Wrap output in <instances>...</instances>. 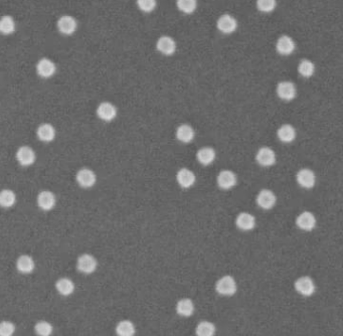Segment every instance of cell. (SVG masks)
I'll use <instances>...</instances> for the list:
<instances>
[{"mask_svg":"<svg viewBox=\"0 0 343 336\" xmlns=\"http://www.w3.org/2000/svg\"><path fill=\"white\" fill-rule=\"evenodd\" d=\"M298 72L304 78H310L315 73V65L309 59H302L298 65Z\"/></svg>","mask_w":343,"mask_h":336,"instance_id":"1f68e13d","label":"cell"},{"mask_svg":"<svg viewBox=\"0 0 343 336\" xmlns=\"http://www.w3.org/2000/svg\"><path fill=\"white\" fill-rule=\"evenodd\" d=\"M97 115L101 120L110 122L116 118L117 109L112 103L103 102L97 108Z\"/></svg>","mask_w":343,"mask_h":336,"instance_id":"7c38bea8","label":"cell"},{"mask_svg":"<svg viewBox=\"0 0 343 336\" xmlns=\"http://www.w3.org/2000/svg\"><path fill=\"white\" fill-rule=\"evenodd\" d=\"M216 291L222 296H232L237 291V285L233 277L226 275L216 283Z\"/></svg>","mask_w":343,"mask_h":336,"instance_id":"6da1fadb","label":"cell"},{"mask_svg":"<svg viewBox=\"0 0 343 336\" xmlns=\"http://www.w3.org/2000/svg\"><path fill=\"white\" fill-rule=\"evenodd\" d=\"M37 72L40 77L48 79L53 77L56 74L57 65L52 59L48 57H44L40 59L39 62L37 63Z\"/></svg>","mask_w":343,"mask_h":336,"instance_id":"8992f818","label":"cell"},{"mask_svg":"<svg viewBox=\"0 0 343 336\" xmlns=\"http://www.w3.org/2000/svg\"><path fill=\"white\" fill-rule=\"evenodd\" d=\"M15 325L10 321L0 322V336H13Z\"/></svg>","mask_w":343,"mask_h":336,"instance_id":"8d00e7d4","label":"cell"},{"mask_svg":"<svg viewBox=\"0 0 343 336\" xmlns=\"http://www.w3.org/2000/svg\"><path fill=\"white\" fill-rule=\"evenodd\" d=\"M296 224H297V225L301 229L306 230V231H309V230H312L315 227V225H316V218L310 212H303L302 214H300L297 217Z\"/></svg>","mask_w":343,"mask_h":336,"instance_id":"e0dca14e","label":"cell"},{"mask_svg":"<svg viewBox=\"0 0 343 336\" xmlns=\"http://www.w3.org/2000/svg\"><path fill=\"white\" fill-rule=\"evenodd\" d=\"M256 159L261 166L269 167L275 164L276 154L269 147H262L259 149Z\"/></svg>","mask_w":343,"mask_h":336,"instance_id":"4fadbf2b","label":"cell"},{"mask_svg":"<svg viewBox=\"0 0 343 336\" xmlns=\"http://www.w3.org/2000/svg\"><path fill=\"white\" fill-rule=\"evenodd\" d=\"M196 157L202 165H210L216 159V151L212 147H203L197 151Z\"/></svg>","mask_w":343,"mask_h":336,"instance_id":"4316f807","label":"cell"},{"mask_svg":"<svg viewBox=\"0 0 343 336\" xmlns=\"http://www.w3.org/2000/svg\"><path fill=\"white\" fill-rule=\"evenodd\" d=\"M16 203V195L11 189H2L0 191V207L10 209Z\"/></svg>","mask_w":343,"mask_h":336,"instance_id":"83f0119b","label":"cell"},{"mask_svg":"<svg viewBox=\"0 0 343 336\" xmlns=\"http://www.w3.org/2000/svg\"><path fill=\"white\" fill-rule=\"evenodd\" d=\"M176 138L182 143H189L194 138V130L187 124L180 125L176 130Z\"/></svg>","mask_w":343,"mask_h":336,"instance_id":"d4e9b609","label":"cell"},{"mask_svg":"<svg viewBox=\"0 0 343 336\" xmlns=\"http://www.w3.org/2000/svg\"><path fill=\"white\" fill-rule=\"evenodd\" d=\"M34 261L28 255L20 256L16 261V269L22 274H30L34 270Z\"/></svg>","mask_w":343,"mask_h":336,"instance_id":"cb8c5ba5","label":"cell"},{"mask_svg":"<svg viewBox=\"0 0 343 336\" xmlns=\"http://www.w3.org/2000/svg\"><path fill=\"white\" fill-rule=\"evenodd\" d=\"M277 136L282 142L291 143L296 138L295 128L290 124H284L278 129Z\"/></svg>","mask_w":343,"mask_h":336,"instance_id":"603a6c76","label":"cell"},{"mask_svg":"<svg viewBox=\"0 0 343 336\" xmlns=\"http://www.w3.org/2000/svg\"><path fill=\"white\" fill-rule=\"evenodd\" d=\"M235 224L242 230H251L256 225V220L254 216L249 213H241L236 217Z\"/></svg>","mask_w":343,"mask_h":336,"instance_id":"d6986e66","label":"cell"},{"mask_svg":"<svg viewBox=\"0 0 343 336\" xmlns=\"http://www.w3.org/2000/svg\"><path fill=\"white\" fill-rule=\"evenodd\" d=\"M156 49L164 56H172L176 51V43L172 38L163 36L158 39Z\"/></svg>","mask_w":343,"mask_h":336,"instance_id":"8fae6325","label":"cell"},{"mask_svg":"<svg viewBox=\"0 0 343 336\" xmlns=\"http://www.w3.org/2000/svg\"><path fill=\"white\" fill-rule=\"evenodd\" d=\"M295 290L304 297H310L316 291V286L314 281L308 276H303L298 278L294 284Z\"/></svg>","mask_w":343,"mask_h":336,"instance_id":"7a4b0ae2","label":"cell"},{"mask_svg":"<svg viewBox=\"0 0 343 336\" xmlns=\"http://www.w3.org/2000/svg\"><path fill=\"white\" fill-rule=\"evenodd\" d=\"M296 86L289 81L280 82L277 86V95L285 101H291L296 97Z\"/></svg>","mask_w":343,"mask_h":336,"instance_id":"5bb4252c","label":"cell"},{"mask_svg":"<svg viewBox=\"0 0 343 336\" xmlns=\"http://www.w3.org/2000/svg\"><path fill=\"white\" fill-rule=\"evenodd\" d=\"M15 30V21L10 15H3L0 18V32L2 35H11Z\"/></svg>","mask_w":343,"mask_h":336,"instance_id":"4dcf8cb0","label":"cell"},{"mask_svg":"<svg viewBox=\"0 0 343 336\" xmlns=\"http://www.w3.org/2000/svg\"><path fill=\"white\" fill-rule=\"evenodd\" d=\"M116 333L118 336H134L136 328L130 320H122L116 326Z\"/></svg>","mask_w":343,"mask_h":336,"instance_id":"f546056e","label":"cell"},{"mask_svg":"<svg viewBox=\"0 0 343 336\" xmlns=\"http://www.w3.org/2000/svg\"><path fill=\"white\" fill-rule=\"evenodd\" d=\"M77 268L81 273L92 274L98 268V262L96 258L90 254H83L78 258Z\"/></svg>","mask_w":343,"mask_h":336,"instance_id":"3957f363","label":"cell"},{"mask_svg":"<svg viewBox=\"0 0 343 336\" xmlns=\"http://www.w3.org/2000/svg\"><path fill=\"white\" fill-rule=\"evenodd\" d=\"M57 291L62 296H70L75 291L74 282L68 278H60L56 283Z\"/></svg>","mask_w":343,"mask_h":336,"instance_id":"484cf974","label":"cell"},{"mask_svg":"<svg viewBox=\"0 0 343 336\" xmlns=\"http://www.w3.org/2000/svg\"><path fill=\"white\" fill-rule=\"evenodd\" d=\"M276 0H257V7L261 12L269 13L276 8Z\"/></svg>","mask_w":343,"mask_h":336,"instance_id":"e575fe53","label":"cell"},{"mask_svg":"<svg viewBox=\"0 0 343 336\" xmlns=\"http://www.w3.org/2000/svg\"><path fill=\"white\" fill-rule=\"evenodd\" d=\"M176 5L182 13L191 14L197 8V0H177Z\"/></svg>","mask_w":343,"mask_h":336,"instance_id":"d6a6232c","label":"cell"},{"mask_svg":"<svg viewBox=\"0 0 343 336\" xmlns=\"http://www.w3.org/2000/svg\"><path fill=\"white\" fill-rule=\"evenodd\" d=\"M38 206L40 207L41 210L43 211H52L56 204H57V198L56 195L50 191V190H43L39 193L38 195Z\"/></svg>","mask_w":343,"mask_h":336,"instance_id":"9c48e42d","label":"cell"},{"mask_svg":"<svg viewBox=\"0 0 343 336\" xmlns=\"http://www.w3.org/2000/svg\"><path fill=\"white\" fill-rule=\"evenodd\" d=\"M196 336H215L216 326L211 321H200L195 327Z\"/></svg>","mask_w":343,"mask_h":336,"instance_id":"f1b7e54d","label":"cell"},{"mask_svg":"<svg viewBox=\"0 0 343 336\" xmlns=\"http://www.w3.org/2000/svg\"><path fill=\"white\" fill-rule=\"evenodd\" d=\"M77 27V20L71 15H62L57 20V28L61 33H63V35H73Z\"/></svg>","mask_w":343,"mask_h":336,"instance_id":"ba28073f","label":"cell"},{"mask_svg":"<svg viewBox=\"0 0 343 336\" xmlns=\"http://www.w3.org/2000/svg\"><path fill=\"white\" fill-rule=\"evenodd\" d=\"M297 181L304 188H311L315 185L316 176L311 169L308 168H303L297 173Z\"/></svg>","mask_w":343,"mask_h":336,"instance_id":"2e32d148","label":"cell"},{"mask_svg":"<svg viewBox=\"0 0 343 336\" xmlns=\"http://www.w3.org/2000/svg\"><path fill=\"white\" fill-rule=\"evenodd\" d=\"M218 184L223 189H229L236 184V176L230 170H223L218 175Z\"/></svg>","mask_w":343,"mask_h":336,"instance_id":"ffe728a7","label":"cell"},{"mask_svg":"<svg viewBox=\"0 0 343 336\" xmlns=\"http://www.w3.org/2000/svg\"><path fill=\"white\" fill-rule=\"evenodd\" d=\"M37 334L39 336H51L54 332L53 325L48 321H39L36 326H34Z\"/></svg>","mask_w":343,"mask_h":336,"instance_id":"836d02e7","label":"cell"},{"mask_svg":"<svg viewBox=\"0 0 343 336\" xmlns=\"http://www.w3.org/2000/svg\"><path fill=\"white\" fill-rule=\"evenodd\" d=\"M56 129L50 123H44L39 126L37 130L38 138L43 142H52L56 138Z\"/></svg>","mask_w":343,"mask_h":336,"instance_id":"ac0fdd59","label":"cell"},{"mask_svg":"<svg viewBox=\"0 0 343 336\" xmlns=\"http://www.w3.org/2000/svg\"><path fill=\"white\" fill-rule=\"evenodd\" d=\"M76 179L81 187L90 188L96 184L97 175L90 168H82L77 172Z\"/></svg>","mask_w":343,"mask_h":336,"instance_id":"277c9868","label":"cell"},{"mask_svg":"<svg viewBox=\"0 0 343 336\" xmlns=\"http://www.w3.org/2000/svg\"><path fill=\"white\" fill-rule=\"evenodd\" d=\"M16 160L21 166H30L36 161V152L29 146H20L16 151Z\"/></svg>","mask_w":343,"mask_h":336,"instance_id":"52a82bcc","label":"cell"},{"mask_svg":"<svg viewBox=\"0 0 343 336\" xmlns=\"http://www.w3.org/2000/svg\"><path fill=\"white\" fill-rule=\"evenodd\" d=\"M217 26H218V29L221 32L225 33V35H230V33L234 32L235 29L237 28V21L230 14H223L218 19Z\"/></svg>","mask_w":343,"mask_h":336,"instance_id":"5b68a950","label":"cell"},{"mask_svg":"<svg viewBox=\"0 0 343 336\" xmlns=\"http://www.w3.org/2000/svg\"><path fill=\"white\" fill-rule=\"evenodd\" d=\"M276 195L274 194L273 191L269 189H263L259 192L257 196V204L261 209L264 210H271L274 206L276 205Z\"/></svg>","mask_w":343,"mask_h":336,"instance_id":"30bf717a","label":"cell"},{"mask_svg":"<svg viewBox=\"0 0 343 336\" xmlns=\"http://www.w3.org/2000/svg\"><path fill=\"white\" fill-rule=\"evenodd\" d=\"M194 303L193 301L189 298H182L180 299L176 304V312L178 315L182 317H189L194 312Z\"/></svg>","mask_w":343,"mask_h":336,"instance_id":"44dd1931","label":"cell"},{"mask_svg":"<svg viewBox=\"0 0 343 336\" xmlns=\"http://www.w3.org/2000/svg\"><path fill=\"white\" fill-rule=\"evenodd\" d=\"M296 49L295 42L289 36H282L276 43L277 53L282 56H290Z\"/></svg>","mask_w":343,"mask_h":336,"instance_id":"9a60e30c","label":"cell"},{"mask_svg":"<svg viewBox=\"0 0 343 336\" xmlns=\"http://www.w3.org/2000/svg\"><path fill=\"white\" fill-rule=\"evenodd\" d=\"M176 179L181 187L188 188L194 184L195 175L191 170L187 169V168H181L176 174Z\"/></svg>","mask_w":343,"mask_h":336,"instance_id":"7402d4cb","label":"cell"},{"mask_svg":"<svg viewBox=\"0 0 343 336\" xmlns=\"http://www.w3.org/2000/svg\"><path fill=\"white\" fill-rule=\"evenodd\" d=\"M157 5L156 0H137V6L143 12H152Z\"/></svg>","mask_w":343,"mask_h":336,"instance_id":"d590c367","label":"cell"}]
</instances>
